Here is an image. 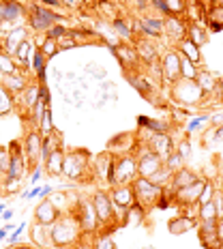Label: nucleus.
Returning a JSON list of instances; mask_svg holds the SVG:
<instances>
[{"label":"nucleus","instance_id":"nucleus-1","mask_svg":"<svg viewBox=\"0 0 223 249\" xmlns=\"http://www.w3.org/2000/svg\"><path fill=\"white\" fill-rule=\"evenodd\" d=\"M84 236L80 226V219H77L75 213H67V215H60L58 221L54 226H50V238H51V247H71L75 243H80V238Z\"/></svg>","mask_w":223,"mask_h":249},{"label":"nucleus","instance_id":"nucleus-2","mask_svg":"<svg viewBox=\"0 0 223 249\" xmlns=\"http://www.w3.org/2000/svg\"><path fill=\"white\" fill-rule=\"evenodd\" d=\"M131 187H133V191H136L137 202L144 206V209H154V206L159 204V200H161V196L165 194L163 187L154 185L153 180L142 178V176H137V178L131 183Z\"/></svg>","mask_w":223,"mask_h":249},{"label":"nucleus","instance_id":"nucleus-3","mask_svg":"<svg viewBox=\"0 0 223 249\" xmlns=\"http://www.w3.org/2000/svg\"><path fill=\"white\" fill-rule=\"evenodd\" d=\"M137 157L133 155H122L114 159V187L118 185H131L137 178Z\"/></svg>","mask_w":223,"mask_h":249},{"label":"nucleus","instance_id":"nucleus-4","mask_svg":"<svg viewBox=\"0 0 223 249\" xmlns=\"http://www.w3.org/2000/svg\"><path fill=\"white\" fill-rule=\"evenodd\" d=\"M174 99L180 103V106H195V103H200L202 99H204V90L200 88V84L195 80H178L174 84Z\"/></svg>","mask_w":223,"mask_h":249},{"label":"nucleus","instance_id":"nucleus-5","mask_svg":"<svg viewBox=\"0 0 223 249\" xmlns=\"http://www.w3.org/2000/svg\"><path fill=\"white\" fill-rule=\"evenodd\" d=\"M75 215H77V219H80V226H82V232H84V234L92 236L95 232H99L101 221H99V215H97L92 200L77 202L75 204Z\"/></svg>","mask_w":223,"mask_h":249},{"label":"nucleus","instance_id":"nucleus-6","mask_svg":"<svg viewBox=\"0 0 223 249\" xmlns=\"http://www.w3.org/2000/svg\"><path fill=\"white\" fill-rule=\"evenodd\" d=\"M60 22H62V18L58 13H54V11H50V9L34 4L33 13H30V19H28V28L34 30V33H48L51 26H56Z\"/></svg>","mask_w":223,"mask_h":249},{"label":"nucleus","instance_id":"nucleus-7","mask_svg":"<svg viewBox=\"0 0 223 249\" xmlns=\"http://www.w3.org/2000/svg\"><path fill=\"white\" fill-rule=\"evenodd\" d=\"M88 170V153L86 150H71L65 155V168L62 174L71 180H80Z\"/></svg>","mask_w":223,"mask_h":249},{"label":"nucleus","instance_id":"nucleus-8","mask_svg":"<svg viewBox=\"0 0 223 249\" xmlns=\"http://www.w3.org/2000/svg\"><path fill=\"white\" fill-rule=\"evenodd\" d=\"M161 75L168 84H176L180 80V52L178 50H168L161 56Z\"/></svg>","mask_w":223,"mask_h":249},{"label":"nucleus","instance_id":"nucleus-9","mask_svg":"<svg viewBox=\"0 0 223 249\" xmlns=\"http://www.w3.org/2000/svg\"><path fill=\"white\" fill-rule=\"evenodd\" d=\"M163 163H165L163 159L159 157L154 150H150L146 146L137 155V174L142 176V178H150L154 172H159V170L163 168Z\"/></svg>","mask_w":223,"mask_h":249},{"label":"nucleus","instance_id":"nucleus-10","mask_svg":"<svg viewBox=\"0 0 223 249\" xmlns=\"http://www.w3.org/2000/svg\"><path fill=\"white\" fill-rule=\"evenodd\" d=\"M90 200H92V204H95V211H97V215H99L101 226H110L114 221V217H116V206H114L110 194H105V191H97Z\"/></svg>","mask_w":223,"mask_h":249},{"label":"nucleus","instance_id":"nucleus-11","mask_svg":"<svg viewBox=\"0 0 223 249\" xmlns=\"http://www.w3.org/2000/svg\"><path fill=\"white\" fill-rule=\"evenodd\" d=\"M116 60L120 62V67L127 73H136V67L139 65V56L136 52V45H129V43H120L112 50Z\"/></svg>","mask_w":223,"mask_h":249},{"label":"nucleus","instance_id":"nucleus-12","mask_svg":"<svg viewBox=\"0 0 223 249\" xmlns=\"http://www.w3.org/2000/svg\"><path fill=\"white\" fill-rule=\"evenodd\" d=\"M41 153H43V133L39 129H33V131L26 136L24 142V155L28 159V163L37 165L41 163Z\"/></svg>","mask_w":223,"mask_h":249},{"label":"nucleus","instance_id":"nucleus-13","mask_svg":"<svg viewBox=\"0 0 223 249\" xmlns=\"http://www.w3.org/2000/svg\"><path fill=\"white\" fill-rule=\"evenodd\" d=\"M206 180H208V178H204V176H200V178L195 180V183H191L189 187H183V189L174 191V198H176V202H180V204H183V206H193V204H198L200 194H202V191H204Z\"/></svg>","mask_w":223,"mask_h":249},{"label":"nucleus","instance_id":"nucleus-14","mask_svg":"<svg viewBox=\"0 0 223 249\" xmlns=\"http://www.w3.org/2000/svg\"><path fill=\"white\" fill-rule=\"evenodd\" d=\"M148 148L154 150V153H157L159 157L163 159V161L176 150L174 148V140H172L170 133H153L150 140H148Z\"/></svg>","mask_w":223,"mask_h":249},{"label":"nucleus","instance_id":"nucleus-15","mask_svg":"<svg viewBox=\"0 0 223 249\" xmlns=\"http://www.w3.org/2000/svg\"><path fill=\"white\" fill-rule=\"evenodd\" d=\"M110 198H112V202H114V206H116V209H124V211L131 209V206L137 202L136 191H133L131 185H118V187H114L112 194H110Z\"/></svg>","mask_w":223,"mask_h":249},{"label":"nucleus","instance_id":"nucleus-16","mask_svg":"<svg viewBox=\"0 0 223 249\" xmlns=\"http://www.w3.org/2000/svg\"><path fill=\"white\" fill-rule=\"evenodd\" d=\"M58 217H60V211L51 200H43L37 209H34V219L43 226H54L56 221H58Z\"/></svg>","mask_w":223,"mask_h":249},{"label":"nucleus","instance_id":"nucleus-17","mask_svg":"<svg viewBox=\"0 0 223 249\" xmlns=\"http://www.w3.org/2000/svg\"><path fill=\"white\" fill-rule=\"evenodd\" d=\"M26 39H28V30H26L24 26H17V28H13L9 35H4L2 43H0V50L7 52V54H11V56H15L17 48L24 43Z\"/></svg>","mask_w":223,"mask_h":249},{"label":"nucleus","instance_id":"nucleus-18","mask_svg":"<svg viewBox=\"0 0 223 249\" xmlns=\"http://www.w3.org/2000/svg\"><path fill=\"white\" fill-rule=\"evenodd\" d=\"M187 30H189L187 19H180V18H176V15H170V18L165 19V35H168L174 43H180V41L187 37Z\"/></svg>","mask_w":223,"mask_h":249},{"label":"nucleus","instance_id":"nucleus-19","mask_svg":"<svg viewBox=\"0 0 223 249\" xmlns=\"http://www.w3.org/2000/svg\"><path fill=\"white\" fill-rule=\"evenodd\" d=\"M0 15L7 24H13L17 28L19 24H15L24 15V4L15 2V0H0Z\"/></svg>","mask_w":223,"mask_h":249},{"label":"nucleus","instance_id":"nucleus-20","mask_svg":"<svg viewBox=\"0 0 223 249\" xmlns=\"http://www.w3.org/2000/svg\"><path fill=\"white\" fill-rule=\"evenodd\" d=\"M133 45H136V52H137L139 60H142L146 67L157 62V45H154L150 39H136L133 41Z\"/></svg>","mask_w":223,"mask_h":249},{"label":"nucleus","instance_id":"nucleus-21","mask_svg":"<svg viewBox=\"0 0 223 249\" xmlns=\"http://www.w3.org/2000/svg\"><path fill=\"white\" fill-rule=\"evenodd\" d=\"M139 30L142 35L146 37H153V39H159L161 35H165V19L161 18H142L139 19Z\"/></svg>","mask_w":223,"mask_h":249},{"label":"nucleus","instance_id":"nucleus-22","mask_svg":"<svg viewBox=\"0 0 223 249\" xmlns=\"http://www.w3.org/2000/svg\"><path fill=\"white\" fill-rule=\"evenodd\" d=\"M65 150L58 148V150H54V153L50 155L48 159H45V163H43V170L48 172L50 176H60L62 174V168H65Z\"/></svg>","mask_w":223,"mask_h":249},{"label":"nucleus","instance_id":"nucleus-23","mask_svg":"<svg viewBox=\"0 0 223 249\" xmlns=\"http://www.w3.org/2000/svg\"><path fill=\"white\" fill-rule=\"evenodd\" d=\"M30 241L37 247H51V238H50V226H43L39 221H34L33 228H30Z\"/></svg>","mask_w":223,"mask_h":249},{"label":"nucleus","instance_id":"nucleus-24","mask_svg":"<svg viewBox=\"0 0 223 249\" xmlns=\"http://www.w3.org/2000/svg\"><path fill=\"white\" fill-rule=\"evenodd\" d=\"M178 52L185 56V58H189L191 62H193L198 69L202 67V48H198V45H195L191 39L185 37L183 41H180V43H178Z\"/></svg>","mask_w":223,"mask_h":249},{"label":"nucleus","instance_id":"nucleus-25","mask_svg":"<svg viewBox=\"0 0 223 249\" xmlns=\"http://www.w3.org/2000/svg\"><path fill=\"white\" fill-rule=\"evenodd\" d=\"M0 84L7 88L11 95H22L26 88H28V82H26V77H24L22 71H19V73H13V75H4Z\"/></svg>","mask_w":223,"mask_h":249},{"label":"nucleus","instance_id":"nucleus-26","mask_svg":"<svg viewBox=\"0 0 223 249\" xmlns=\"http://www.w3.org/2000/svg\"><path fill=\"white\" fill-rule=\"evenodd\" d=\"M200 176L193 172V170H189V168H180L178 172H174V176H172V189L174 191H178V189H183V187H189L191 183H195Z\"/></svg>","mask_w":223,"mask_h":249},{"label":"nucleus","instance_id":"nucleus-27","mask_svg":"<svg viewBox=\"0 0 223 249\" xmlns=\"http://www.w3.org/2000/svg\"><path fill=\"white\" fill-rule=\"evenodd\" d=\"M195 224H198V219H191V217H174V219H170L168 224V230L172 232V234H185V232H189L191 228H195Z\"/></svg>","mask_w":223,"mask_h":249},{"label":"nucleus","instance_id":"nucleus-28","mask_svg":"<svg viewBox=\"0 0 223 249\" xmlns=\"http://www.w3.org/2000/svg\"><path fill=\"white\" fill-rule=\"evenodd\" d=\"M195 82H198L200 88L204 90V95H215V88H217V84H219V80L215 77V73H210V71H206V69L198 71Z\"/></svg>","mask_w":223,"mask_h":249},{"label":"nucleus","instance_id":"nucleus-29","mask_svg":"<svg viewBox=\"0 0 223 249\" xmlns=\"http://www.w3.org/2000/svg\"><path fill=\"white\" fill-rule=\"evenodd\" d=\"M124 77H127V82L131 84L136 90H139L144 97H148L150 92H153V86H150V80L144 73H124Z\"/></svg>","mask_w":223,"mask_h":249},{"label":"nucleus","instance_id":"nucleus-30","mask_svg":"<svg viewBox=\"0 0 223 249\" xmlns=\"http://www.w3.org/2000/svg\"><path fill=\"white\" fill-rule=\"evenodd\" d=\"M39 101H41V84L39 82H33V84H28V88L24 90V107L28 112H33Z\"/></svg>","mask_w":223,"mask_h":249},{"label":"nucleus","instance_id":"nucleus-31","mask_svg":"<svg viewBox=\"0 0 223 249\" xmlns=\"http://www.w3.org/2000/svg\"><path fill=\"white\" fill-rule=\"evenodd\" d=\"M206 22H208V28L215 30V33H221L223 30V2H217L215 7L206 13Z\"/></svg>","mask_w":223,"mask_h":249},{"label":"nucleus","instance_id":"nucleus-32","mask_svg":"<svg viewBox=\"0 0 223 249\" xmlns=\"http://www.w3.org/2000/svg\"><path fill=\"white\" fill-rule=\"evenodd\" d=\"M112 28L114 33L118 35L120 39H127V41H136V30L133 26L127 22V19H120V18H114L112 19Z\"/></svg>","mask_w":223,"mask_h":249},{"label":"nucleus","instance_id":"nucleus-33","mask_svg":"<svg viewBox=\"0 0 223 249\" xmlns=\"http://www.w3.org/2000/svg\"><path fill=\"white\" fill-rule=\"evenodd\" d=\"M13 73H19L17 60H15V56L0 50V75L4 77V75H13Z\"/></svg>","mask_w":223,"mask_h":249},{"label":"nucleus","instance_id":"nucleus-34","mask_svg":"<svg viewBox=\"0 0 223 249\" xmlns=\"http://www.w3.org/2000/svg\"><path fill=\"white\" fill-rule=\"evenodd\" d=\"M187 39H191L198 48H204L208 43V33H206L204 26L200 24H189V30H187Z\"/></svg>","mask_w":223,"mask_h":249},{"label":"nucleus","instance_id":"nucleus-35","mask_svg":"<svg viewBox=\"0 0 223 249\" xmlns=\"http://www.w3.org/2000/svg\"><path fill=\"white\" fill-rule=\"evenodd\" d=\"M139 127L146 129V131H153V133H170V123H163V121H157V118H139Z\"/></svg>","mask_w":223,"mask_h":249},{"label":"nucleus","instance_id":"nucleus-36","mask_svg":"<svg viewBox=\"0 0 223 249\" xmlns=\"http://www.w3.org/2000/svg\"><path fill=\"white\" fill-rule=\"evenodd\" d=\"M13 107H15L13 95L2 84H0V116H7V114H11Z\"/></svg>","mask_w":223,"mask_h":249},{"label":"nucleus","instance_id":"nucleus-37","mask_svg":"<svg viewBox=\"0 0 223 249\" xmlns=\"http://www.w3.org/2000/svg\"><path fill=\"white\" fill-rule=\"evenodd\" d=\"M198 71L200 69L193 65V62L180 54V80H195V77H198Z\"/></svg>","mask_w":223,"mask_h":249},{"label":"nucleus","instance_id":"nucleus-38","mask_svg":"<svg viewBox=\"0 0 223 249\" xmlns=\"http://www.w3.org/2000/svg\"><path fill=\"white\" fill-rule=\"evenodd\" d=\"M172 176H174V172H172L170 168H165V163H163V168L159 170V172H154L148 180H153V183H154V185H159V187H165V185L172 183Z\"/></svg>","mask_w":223,"mask_h":249},{"label":"nucleus","instance_id":"nucleus-39","mask_svg":"<svg viewBox=\"0 0 223 249\" xmlns=\"http://www.w3.org/2000/svg\"><path fill=\"white\" fill-rule=\"evenodd\" d=\"M187 0H165V15H185Z\"/></svg>","mask_w":223,"mask_h":249},{"label":"nucleus","instance_id":"nucleus-40","mask_svg":"<svg viewBox=\"0 0 223 249\" xmlns=\"http://www.w3.org/2000/svg\"><path fill=\"white\" fill-rule=\"evenodd\" d=\"M37 129L43 133V136H50V133H54V121H51V110H50V107L43 112V116H41Z\"/></svg>","mask_w":223,"mask_h":249},{"label":"nucleus","instance_id":"nucleus-41","mask_svg":"<svg viewBox=\"0 0 223 249\" xmlns=\"http://www.w3.org/2000/svg\"><path fill=\"white\" fill-rule=\"evenodd\" d=\"M9 170H11V150L0 146V174L9 176Z\"/></svg>","mask_w":223,"mask_h":249},{"label":"nucleus","instance_id":"nucleus-42","mask_svg":"<svg viewBox=\"0 0 223 249\" xmlns=\"http://www.w3.org/2000/svg\"><path fill=\"white\" fill-rule=\"evenodd\" d=\"M210 219H219L217 209H215V202H208V204L200 206V221H210Z\"/></svg>","mask_w":223,"mask_h":249},{"label":"nucleus","instance_id":"nucleus-43","mask_svg":"<svg viewBox=\"0 0 223 249\" xmlns=\"http://www.w3.org/2000/svg\"><path fill=\"white\" fill-rule=\"evenodd\" d=\"M41 52H43L45 58H54V56L60 52V48H58V39L48 37V39H45V43H43V48H41Z\"/></svg>","mask_w":223,"mask_h":249},{"label":"nucleus","instance_id":"nucleus-44","mask_svg":"<svg viewBox=\"0 0 223 249\" xmlns=\"http://www.w3.org/2000/svg\"><path fill=\"white\" fill-rule=\"evenodd\" d=\"M215 185L210 183V180H206V185H204V191L200 194V200H198V204H208V202H212V198H215Z\"/></svg>","mask_w":223,"mask_h":249},{"label":"nucleus","instance_id":"nucleus-45","mask_svg":"<svg viewBox=\"0 0 223 249\" xmlns=\"http://www.w3.org/2000/svg\"><path fill=\"white\" fill-rule=\"evenodd\" d=\"M183 161H185V159L180 157V155L174 150V153L170 155L168 159H165V168H170V170H172V172H178V170L183 168Z\"/></svg>","mask_w":223,"mask_h":249},{"label":"nucleus","instance_id":"nucleus-46","mask_svg":"<svg viewBox=\"0 0 223 249\" xmlns=\"http://www.w3.org/2000/svg\"><path fill=\"white\" fill-rule=\"evenodd\" d=\"M86 71H88V75L90 77H95V80H99V82H105V77H107V71L103 69V67L99 65H86Z\"/></svg>","mask_w":223,"mask_h":249},{"label":"nucleus","instance_id":"nucleus-47","mask_svg":"<svg viewBox=\"0 0 223 249\" xmlns=\"http://www.w3.org/2000/svg\"><path fill=\"white\" fill-rule=\"evenodd\" d=\"M77 45H80V43H77L75 37H73L71 33H67L65 37H60V39H58V48H60V52H62V50H73V48H77Z\"/></svg>","mask_w":223,"mask_h":249},{"label":"nucleus","instance_id":"nucleus-48","mask_svg":"<svg viewBox=\"0 0 223 249\" xmlns=\"http://www.w3.org/2000/svg\"><path fill=\"white\" fill-rule=\"evenodd\" d=\"M95 247H97V249H116V245H114V241H112L110 234H101V236L95 241Z\"/></svg>","mask_w":223,"mask_h":249},{"label":"nucleus","instance_id":"nucleus-49","mask_svg":"<svg viewBox=\"0 0 223 249\" xmlns=\"http://www.w3.org/2000/svg\"><path fill=\"white\" fill-rule=\"evenodd\" d=\"M69 33V30L65 28V26H60V24H56V26H51V28L48 30V37H51V39H60V37H65V35Z\"/></svg>","mask_w":223,"mask_h":249},{"label":"nucleus","instance_id":"nucleus-50","mask_svg":"<svg viewBox=\"0 0 223 249\" xmlns=\"http://www.w3.org/2000/svg\"><path fill=\"white\" fill-rule=\"evenodd\" d=\"M176 153H178L183 159H189L191 157V142L189 140H183V142L178 144V148H176Z\"/></svg>","mask_w":223,"mask_h":249},{"label":"nucleus","instance_id":"nucleus-51","mask_svg":"<svg viewBox=\"0 0 223 249\" xmlns=\"http://www.w3.org/2000/svg\"><path fill=\"white\" fill-rule=\"evenodd\" d=\"M88 238H90V234H84V236H82L80 243L75 245V249H97V247H95V241H88Z\"/></svg>","mask_w":223,"mask_h":249},{"label":"nucleus","instance_id":"nucleus-52","mask_svg":"<svg viewBox=\"0 0 223 249\" xmlns=\"http://www.w3.org/2000/svg\"><path fill=\"white\" fill-rule=\"evenodd\" d=\"M150 4H153L159 13H165V0H150Z\"/></svg>","mask_w":223,"mask_h":249},{"label":"nucleus","instance_id":"nucleus-53","mask_svg":"<svg viewBox=\"0 0 223 249\" xmlns=\"http://www.w3.org/2000/svg\"><path fill=\"white\" fill-rule=\"evenodd\" d=\"M41 101H43L45 106L50 107V90H48L45 86H41Z\"/></svg>","mask_w":223,"mask_h":249},{"label":"nucleus","instance_id":"nucleus-54","mask_svg":"<svg viewBox=\"0 0 223 249\" xmlns=\"http://www.w3.org/2000/svg\"><path fill=\"white\" fill-rule=\"evenodd\" d=\"M210 123L215 124V127H221V124H223V112L221 114H215V116H210Z\"/></svg>","mask_w":223,"mask_h":249},{"label":"nucleus","instance_id":"nucleus-55","mask_svg":"<svg viewBox=\"0 0 223 249\" xmlns=\"http://www.w3.org/2000/svg\"><path fill=\"white\" fill-rule=\"evenodd\" d=\"M217 236H219V241L223 243V219L217 221Z\"/></svg>","mask_w":223,"mask_h":249},{"label":"nucleus","instance_id":"nucleus-56","mask_svg":"<svg viewBox=\"0 0 223 249\" xmlns=\"http://www.w3.org/2000/svg\"><path fill=\"white\" fill-rule=\"evenodd\" d=\"M54 80H56V82H58V84H60V82L65 80V73H62L60 69H54Z\"/></svg>","mask_w":223,"mask_h":249},{"label":"nucleus","instance_id":"nucleus-57","mask_svg":"<svg viewBox=\"0 0 223 249\" xmlns=\"http://www.w3.org/2000/svg\"><path fill=\"white\" fill-rule=\"evenodd\" d=\"M150 4V0H137V9H146Z\"/></svg>","mask_w":223,"mask_h":249},{"label":"nucleus","instance_id":"nucleus-58","mask_svg":"<svg viewBox=\"0 0 223 249\" xmlns=\"http://www.w3.org/2000/svg\"><path fill=\"white\" fill-rule=\"evenodd\" d=\"M41 178V168L37 165V172H34V176H33V183H37V180Z\"/></svg>","mask_w":223,"mask_h":249},{"label":"nucleus","instance_id":"nucleus-59","mask_svg":"<svg viewBox=\"0 0 223 249\" xmlns=\"http://www.w3.org/2000/svg\"><path fill=\"white\" fill-rule=\"evenodd\" d=\"M75 2H82V0H65V4H67V7H77Z\"/></svg>","mask_w":223,"mask_h":249},{"label":"nucleus","instance_id":"nucleus-60","mask_svg":"<svg viewBox=\"0 0 223 249\" xmlns=\"http://www.w3.org/2000/svg\"><path fill=\"white\" fill-rule=\"evenodd\" d=\"M11 217H13V211H7V213H2V219H11Z\"/></svg>","mask_w":223,"mask_h":249},{"label":"nucleus","instance_id":"nucleus-61","mask_svg":"<svg viewBox=\"0 0 223 249\" xmlns=\"http://www.w3.org/2000/svg\"><path fill=\"white\" fill-rule=\"evenodd\" d=\"M11 249H33V247H28V245H15V247H11Z\"/></svg>","mask_w":223,"mask_h":249},{"label":"nucleus","instance_id":"nucleus-62","mask_svg":"<svg viewBox=\"0 0 223 249\" xmlns=\"http://www.w3.org/2000/svg\"><path fill=\"white\" fill-rule=\"evenodd\" d=\"M142 249H154V247H148V245H146V247H142Z\"/></svg>","mask_w":223,"mask_h":249},{"label":"nucleus","instance_id":"nucleus-63","mask_svg":"<svg viewBox=\"0 0 223 249\" xmlns=\"http://www.w3.org/2000/svg\"><path fill=\"white\" fill-rule=\"evenodd\" d=\"M221 101H223V95H221Z\"/></svg>","mask_w":223,"mask_h":249},{"label":"nucleus","instance_id":"nucleus-64","mask_svg":"<svg viewBox=\"0 0 223 249\" xmlns=\"http://www.w3.org/2000/svg\"><path fill=\"white\" fill-rule=\"evenodd\" d=\"M0 176H2V174H0Z\"/></svg>","mask_w":223,"mask_h":249}]
</instances>
